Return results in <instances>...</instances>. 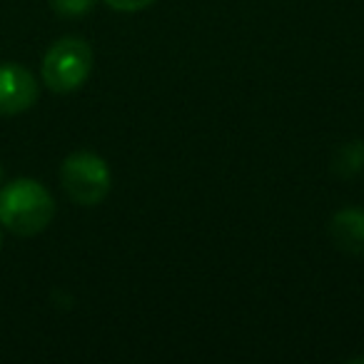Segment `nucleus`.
Returning <instances> with one entry per match:
<instances>
[{"mask_svg":"<svg viewBox=\"0 0 364 364\" xmlns=\"http://www.w3.org/2000/svg\"><path fill=\"white\" fill-rule=\"evenodd\" d=\"M55 218V200L46 185L18 177L0 188V225L18 237L41 235Z\"/></svg>","mask_w":364,"mask_h":364,"instance_id":"obj_1","label":"nucleus"},{"mask_svg":"<svg viewBox=\"0 0 364 364\" xmlns=\"http://www.w3.org/2000/svg\"><path fill=\"white\" fill-rule=\"evenodd\" d=\"M60 182L68 198L82 208H95L107 198L112 175L107 162L95 152H73L60 165Z\"/></svg>","mask_w":364,"mask_h":364,"instance_id":"obj_2","label":"nucleus"},{"mask_svg":"<svg viewBox=\"0 0 364 364\" xmlns=\"http://www.w3.org/2000/svg\"><path fill=\"white\" fill-rule=\"evenodd\" d=\"M41 73L53 92H75L92 73V48L82 38H60L46 53Z\"/></svg>","mask_w":364,"mask_h":364,"instance_id":"obj_3","label":"nucleus"},{"mask_svg":"<svg viewBox=\"0 0 364 364\" xmlns=\"http://www.w3.org/2000/svg\"><path fill=\"white\" fill-rule=\"evenodd\" d=\"M38 95H41V87L28 68L18 65V63L0 65V115L11 117L31 110Z\"/></svg>","mask_w":364,"mask_h":364,"instance_id":"obj_4","label":"nucleus"},{"mask_svg":"<svg viewBox=\"0 0 364 364\" xmlns=\"http://www.w3.org/2000/svg\"><path fill=\"white\" fill-rule=\"evenodd\" d=\"M329 237L342 252L364 257V210L342 208L329 220Z\"/></svg>","mask_w":364,"mask_h":364,"instance_id":"obj_5","label":"nucleus"},{"mask_svg":"<svg viewBox=\"0 0 364 364\" xmlns=\"http://www.w3.org/2000/svg\"><path fill=\"white\" fill-rule=\"evenodd\" d=\"M92 6H95V0H53V8L60 16H82Z\"/></svg>","mask_w":364,"mask_h":364,"instance_id":"obj_6","label":"nucleus"},{"mask_svg":"<svg viewBox=\"0 0 364 364\" xmlns=\"http://www.w3.org/2000/svg\"><path fill=\"white\" fill-rule=\"evenodd\" d=\"M112 11L117 13H137V11H145V8L155 6L157 0H102Z\"/></svg>","mask_w":364,"mask_h":364,"instance_id":"obj_7","label":"nucleus"}]
</instances>
